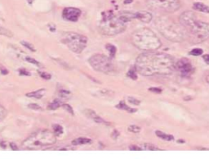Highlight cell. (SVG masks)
<instances>
[{
  "label": "cell",
  "instance_id": "1",
  "mask_svg": "<svg viewBox=\"0 0 209 159\" xmlns=\"http://www.w3.org/2000/svg\"><path fill=\"white\" fill-rule=\"evenodd\" d=\"M136 69L139 74L144 76L169 75L175 70V62L169 54L149 51L137 57Z\"/></svg>",
  "mask_w": 209,
  "mask_h": 159
},
{
  "label": "cell",
  "instance_id": "2",
  "mask_svg": "<svg viewBox=\"0 0 209 159\" xmlns=\"http://www.w3.org/2000/svg\"><path fill=\"white\" fill-rule=\"evenodd\" d=\"M132 42L137 49L143 51H154L158 49L162 43L150 29L141 28L132 34Z\"/></svg>",
  "mask_w": 209,
  "mask_h": 159
},
{
  "label": "cell",
  "instance_id": "3",
  "mask_svg": "<svg viewBox=\"0 0 209 159\" xmlns=\"http://www.w3.org/2000/svg\"><path fill=\"white\" fill-rule=\"evenodd\" d=\"M57 142V135L47 130H39L31 134L22 142V148L29 150H37L51 146Z\"/></svg>",
  "mask_w": 209,
  "mask_h": 159
},
{
  "label": "cell",
  "instance_id": "4",
  "mask_svg": "<svg viewBox=\"0 0 209 159\" xmlns=\"http://www.w3.org/2000/svg\"><path fill=\"white\" fill-rule=\"evenodd\" d=\"M101 33L106 35H116L124 32L127 28V22L112 12L104 13L101 21L98 26Z\"/></svg>",
  "mask_w": 209,
  "mask_h": 159
},
{
  "label": "cell",
  "instance_id": "5",
  "mask_svg": "<svg viewBox=\"0 0 209 159\" xmlns=\"http://www.w3.org/2000/svg\"><path fill=\"white\" fill-rule=\"evenodd\" d=\"M186 37L192 44H200L209 39V23L196 20L185 28Z\"/></svg>",
  "mask_w": 209,
  "mask_h": 159
},
{
  "label": "cell",
  "instance_id": "6",
  "mask_svg": "<svg viewBox=\"0 0 209 159\" xmlns=\"http://www.w3.org/2000/svg\"><path fill=\"white\" fill-rule=\"evenodd\" d=\"M156 27L166 39L173 42H181L186 37V31L182 26L172 22H161Z\"/></svg>",
  "mask_w": 209,
  "mask_h": 159
},
{
  "label": "cell",
  "instance_id": "7",
  "mask_svg": "<svg viewBox=\"0 0 209 159\" xmlns=\"http://www.w3.org/2000/svg\"><path fill=\"white\" fill-rule=\"evenodd\" d=\"M61 42L74 53H80L84 50L87 44V37L75 32H65L61 36Z\"/></svg>",
  "mask_w": 209,
  "mask_h": 159
},
{
  "label": "cell",
  "instance_id": "8",
  "mask_svg": "<svg viewBox=\"0 0 209 159\" xmlns=\"http://www.w3.org/2000/svg\"><path fill=\"white\" fill-rule=\"evenodd\" d=\"M88 62L91 67L99 72L110 74L114 71V67L111 59L106 55L95 54L89 58Z\"/></svg>",
  "mask_w": 209,
  "mask_h": 159
},
{
  "label": "cell",
  "instance_id": "9",
  "mask_svg": "<svg viewBox=\"0 0 209 159\" xmlns=\"http://www.w3.org/2000/svg\"><path fill=\"white\" fill-rule=\"evenodd\" d=\"M175 69L183 77L190 76L193 73L192 65L186 58H181L176 63H175Z\"/></svg>",
  "mask_w": 209,
  "mask_h": 159
},
{
  "label": "cell",
  "instance_id": "10",
  "mask_svg": "<svg viewBox=\"0 0 209 159\" xmlns=\"http://www.w3.org/2000/svg\"><path fill=\"white\" fill-rule=\"evenodd\" d=\"M82 14V11L76 7H65L62 11V17L69 22H77Z\"/></svg>",
  "mask_w": 209,
  "mask_h": 159
},
{
  "label": "cell",
  "instance_id": "11",
  "mask_svg": "<svg viewBox=\"0 0 209 159\" xmlns=\"http://www.w3.org/2000/svg\"><path fill=\"white\" fill-rule=\"evenodd\" d=\"M196 20H197V17L192 11H185L179 17L180 24L183 26L184 29L186 28L190 25H191Z\"/></svg>",
  "mask_w": 209,
  "mask_h": 159
},
{
  "label": "cell",
  "instance_id": "12",
  "mask_svg": "<svg viewBox=\"0 0 209 159\" xmlns=\"http://www.w3.org/2000/svg\"><path fill=\"white\" fill-rule=\"evenodd\" d=\"M157 2L158 7L169 11H174L179 8V3L177 0H154Z\"/></svg>",
  "mask_w": 209,
  "mask_h": 159
},
{
  "label": "cell",
  "instance_id": "13",
  "mask_svg": "<svg viewBox=\"0 0 209 159\" xmlns=\"http://www.w3.org/2000/svg\"><path fill=\"white\" fill-rule=\"evenodd\" d=\"M84 114L87 117H89L90 119H91L92 121H94L96 122V123L109 125L108 122H106L105 120L102 119L101 117H99L94 111H92V110H91V109H86V110H84Z\"/></svg>",
  "mask_w": 209,
  "mask_h": 159
},
{
  "label": "cell",
  "instance_id": "14",
  "mask_svg": "<svg viewBox=\"0 0 209 159\" xmlns=\"http://www.w3.org/2000/svg\"><path fill=\"white\" fill-rule=\"evenodd\" d=\"M136 18L142 22L149 23L152 20V14L146 11H137L136 12Z\"/></svg>",
  "mask_w": 209,
  "mask_h": 159
},
{
  "label": "cell",
  "instance_id": "15",
  "mask_svg": "<svg viewBox=\"0 0 209 159\" xmlns=\"http://www.w3.org/2000/svg\"><path fill=\"white\" fill-rule=\"evenodd\" d=\"M46 90L45 89H40L36 91H33L26 94V96L29 97V98H37V99H40L43 97L45 95Z\"/></svg>",
  "mask_w": 209,
  "mask_h": 159
},
{
  "label": "cell",
  "instance_id": "16",
  "mask_svg": "<svg viewBox=\"0 0 209 159\" xmlns=\"http://www.w3.org/2000/svg\"><path fill=\"white\" fill-rule=\"evenodd\" d=\"M91 140L88 138H85V137H79L75 139H73L72 141V144L73 145H81V144H91Z\"/></svg>",
  "mask_w": 209,
  "mask_h": 159
},
{
  "label": "cell",
  "instance_id": "17",
  "mask_svg": "<svg viewBox=\"0 0 209 159\" xmlns=\"http://www.w3.org/2000/svg\"><path fill=\"white\" fill-rule=\"evenodd\" d=\"M63 106V102L61 98H57L55 100H53L52 102L48 105L47 108L50 109V110H56L57 108H59L60 107H62Z\"/></svg>",
  "mask_w": 209,
  "mask_h": 159
},
{
  "label": "cell",
  "instance_id": "18",
  "mask_svg": "<svg viewBox=\"0 0 209 159\" xmlns=\"http://www.w3.org/2000/svg\"><path fill=\"white\" fill-rule=\"evenodd\" d=\"M194 8L195 10L202 12H205V13H209V7L205 5L202 3H194Z\"/></svg>",
  "mask_w": 209,
  "mask_h": 159
},
{
  "label": "cell",
  "instance_id": "19",
  "mask_svg": "<svg viewBox=\"0 0 209 159\" xmlns=\"http://www.w3.org/2000/svg\"><path fill=\"white\" fill-rule=\"evenodd\" d=\"M155 134H156V135H157L158 138H160V139H164V140H166V141H172V140L174 139V137L172 136V135L165 134V133H164V132H162V131H155Z\"/></svg>",
  "mask_w": 209,
  "mask_h": 159
},
{
  "label": "cell",
  "instance_id": "20",
  "mask_svg": "<svg viewBox=\"0 0 209 159\" xmlns=\"http://www.w3.org/2000/svg\"><path fill=\"white\" fill-rule=\"evenodd\" d=\"M117 108H119V109H122V110H125V111H127V112H128V113H135L136 110V109H133V108H129L127 104H125L124 102H120L117 105Z\"/></svg>",
  "mask_w": 209,
  "mask_h": 159
},
{
  "label": "cell",
  "instance_id": "21",
  "mask_svg": "<svg viewBox=\"0 0 209 159\" xmlns=\"http://www.w3.org/2000/svg\"><path fill=\"white\" fill-rule=\"evenodd\" d=\"M0 34H1V35L7 36V37H9V38H11V37L13 36V34H12V32H11V30H7V29L3 27L1 25H0Z\"/></svg>",
  "mask_w": 209,
  "mask_h": 159
},
{
  "label": "cell",
  "instance_id": "22",
  "mask_svg": "<svg viewBox=\"0 0 209 159\" xmlns=\"http://www.w3.org/2000/svg\"><path fill=\"white\" fill-rule=\"evenodd\" d=\"M52 129H53V133H54L57 136L61 135L63 133V127L61 125L55 124V125H52Z\"/></svg>",
  "mask_w": 209,
  "mask_h": 159
},
{
  "label": "cell",
  "instance_id": "23",
  "mask_svg": "<svg viewBox=\"0 0 209 159\" xmlns=\"http://www.w3.org/2000/svg\"><path fill=\"white\" fill-rule=\"evenodd\" d=\"M142 150H159V148L151 144H144L140 146Z\"/></svg>",
  "mask_w": 209,
  "mask_h": 159
},
{
  "label": "cell",
  "instance_id": "24",
  "mask_svg": "<svg viewBox=\"0 0 209 159\" xmlns=\"http://www.w3.org/2000/svg\"><path fill=\"white\" fill-rule=\"evenodd\" d=\"M106 49H107L109 52H110V57L112 58L115 56V54H116V51H117V49H116V47L115 46L112 45V44H106Z\"/></svg>",
  "mask_w": 209,
  "mask_h": 159
},
{
  "label": "cell",
  "instance_id": "25",
  "mask_svg": "<svg viewBox=\"0 0 209 159\" xmlns=\"http://www.w3.org/2000/svg\"><path fill=\"white\" fill-rule=\"evenodd\" d=\"M21 44H22L23 46H25V48H27L28 49H29L31 52H35L36 51V49L34 48V46L32 44H29L28 42H25V41H21Z\"/></svg>",
  "mask_w": 209,
  "mask_h": 159
},
{
  "label": "cell",
  "instance_id": "26",
  "mask_svg": "<svg viewBox=\"0 0 209 159\" xmlns=\"http://www.w3.org/2000/svg\"><path fill=\"white\" fill-rule=\"evenodd\" d=\"M70 95V93L68 90H61L60 91V98L61 99H68V98Z\"/></svg>",
  "mask_w": 209,
  "mask_h": 159
},
{
  "label": "cell",
  "instance_id": "27",
  "mask_svg": "<svg viewBox=\"0 0 209 159\" xmlns=\"http://www.w3.org/2000/svg\"><path fill=\"white\" fill-rule=\"evenodd\" d=\"M128 131L132 133H138L141 131V127L137 126L136 125H132L128 126Z\"/></svg>",
  "mask_w": 209,
  "mask_h": 159
},
{
  "label": "cell",
  "instance_id": "28",
  "mask_svg": "<svg viewBox=\"0 0 209 159\" xmlns=\"http://www.w3.org/2000/svg\"><path fill=\"white\" fill-rule=\"evenodd\" d=\"M7 116V110L2 105H0V122L4 119Z\"/></svg>",
  "mask_w": 209,
  "mask_h": 159
},
{
  "label": "cell",
  "instance_id": "29",
  "mask_svg": "<svg viewBox=\"0 0 209 159\" xmlns=\"http://www.w3.org/2000/svg\"><path fill=\"white\" fill-rule=\"evenodd\" d=\"M25 61H27L28 63L34 64V65H36V66H38V67H42V66H41V64H40V63H39L38 61H36V60H35L34 58H33V57H25Z\"/></svg>",
  "mask_w": 209,
  "mask_h": 159
},
{
  "label": "cell",
  "instance_id": "30",
  "mask_svg": "<svg viewBox=\"0 0 209 159\" xmlns=\"http://www.w3.org/2000/svg\"><path fill=\"white\" fill-rule=\"evenodd\" d=\"M203 52H204L203 49H194L190 51V54L193 55V56H199V55L203 54Z\"/></svg>",
  "mask_w": 209,
  "mask_h": 159
},
{
  "label": "cell",
  "instance_id": "31",
  "mask_svg": "<svg viewBox=\"0 0 209 159\" xmlns=\"http://www.w3.org/2000/svg\"><path fill=\"white\" fill-rule=\"evenodd\" d=\"M28 108H31L33 110H36V111H42V108L39 106L38 104H35V103H30L28 105Z\"/></svg>",
  "mask_w": 209,
  "mask_h": 159
},
{
  "label": "cell",
  "instance_id": "32",
  "mask_svg": "<svg viewBox=\"0 0 209 159\" xmlns=\"http://www.w3.org/2000/svg\"><path fill=\"white\" fill-rule=\"evenodd\" d=\"M40 75V76L42 77V78H43V79H45V80H50L51 79V75L50 74H48V73H47V72H44V71H39V72Z\"/></svg>",
  "mask_w": 209,
  "mask_h": 159
},
{
  "label": "cell",
  "instance_id": "33",
  "mask_svg": "<svg viewBox=\"0 0 209 159\" xmlns=\"http://www.w3.org/2000/svg\"><path fill=\"white\" fill-rule=\"evenodd\" d=\"M128 76H129L130 78H132V80H136L137 79V76H136V71H133V70H130L128 73Z\"/></svg>",
  "mask_w": 209,
  "mask_h": 159
},
{
  "label": "cell",
  "instance_id": "34",
  "mask_svg": "<svg viewBox=\"0 0 209 159\" xmlns=\"http://www.w3.org/2000/svg\"><path fill=\"white\" fill-rule=\"evenodd\" d=\"M128 102H130L131 104H134V105H139L141 102L140 100H137L135 98H132V97L128 98Z\"/></svg>",
  "mask_w": 209,
  "mask_h": 159
},
{
  "label": "cell",
  "instance_id": "35",
  "mask_svg": "<svg viewBox=\"0 0 209 159\" xmlns=\"http://www.w3.org/2000/svg\"><path fill=\"white\" fill-rule=\"evenodd\" d=\"M63 108L65 109V110H66L68 113H71L72 115H73V108H71L69 104H63Z\"/></svg>",
  "mask_w": 209,
  "mask_h": 159
},
{
  "label": "cell",
  "instance_id": "36",
  "mask_svg": "<svg viewBox=\"0 0 209 159\" xmlns=\"http://www.w3.org/2000/svg\"><path fill=\"white\" fill-rule=\"evenodd\" d=\"M19 73L21 75H30V73L27 71L25 69H20L19 70Z\"/></svg>",
  "mask_w": 209,
  "mask_h": 159
},
{
  "label": "cell",
  "instance_id": "37",
  "mask_svg": "<svg viewBox=\"0 0 209 159\" xmlns=\"http://www.w3.org/2000/svg\"><path fill=\"white\" fill-rule=\"evenodd\" d=\"M149 90L151 91V92H154V93H158V94H160L162 92V90L161 89H158V88H150Z\"/></svg>",
  "mask_w": 209,
  "mask_h": 159
},
{
  "label": "cell",
  "instance_id": "38",
  "mask_svg": "<svg viewBox=\"0 0 209 159\" xmlns=\"http://www.w3.org/2000/svg\"><path fill=\"white\" fill-rule=\"evenodd\" d=\"M0 71H1V73L3 75L8 74V71L4 67H3V66H0Z\"/></svg>",
  "mask_w": 209,
  "mask_h": 159
},
{
  "label": "cell",
  "instance_id": "39",
  "mask_svg": "<svg viewBox=\"0 0 209 159\" xmlns=\"http://www.w3.org/2000/svg\"><path fill=\"white\" fill-rule=\"evenodd\" d=\"M129 149L130 150H142L140 146H137V145H131L129 146Z\"/></svg>",
  "mask_w": 209,
  "mask_h": 159
},
{
  "label": "cell",
  "instance_id": "40",
  "mask_svg": "<svg viewBox=\"0 0 209 159\" xmlns=\"http://www.w3.org/2000/svg\"><path fill=\"white\" fill-rule=\"evenodd\" d=\"M203 58H204V62L207 63L208 65H209V54H205V55H204Z\"/></svg>",
  "mask_w": 209,
  "mask_h": 159
},
{
  "label": "cell",
  "instance_id": "41",
  "mask_svg": "<svg viewBox=\"0 0 209 159\" xmlns=\"http://www.w3.org/2000/svg\"><path fill=\"white\" fill-rule=\"evenodd\" d=\"M119 133L118 132V131H116V130L114 131L113 134H112V137H113L114 139H117V137L119 136Z\"/></svg>",
  "mask_w": 209,
  "mask_h": 159
},
{
  "label": "cell",
  "instance_id": "42",
  "mask_svg": "<svg viewBox=\"0 0 209 159\" xmlns=\"http://www.w3.org/2000/svg\"><path fill=\"white\" fill-rule=\"evenodd\" d=\"M10 147H11V148L12 150H17V149H18L17 146L14 144V143H11V144H10Z\"/></svg>",
  "mask_w": 209,
  "mask_h": 159
},
{
  "label": "cell",
  "instance_id": "43",
  "mask_svg": "<svg viewBox=\"0 0 209 159\" xmlns=\"http://www.w3.org/2000/svg\"><path fill=\"white\" fill-rule=\"evenodd\" d=\"M132 2V0H125L124 3L125 4H127V3H131Z\"/></svg>",
  "mask_w": 209,
  "mask_h": 159
},
{
  "label": "cell",
  "instance_id": "44",
  "mask_svg": "<svg viewBox=\"0 0 209 159\" xmlns=\"http://www.w3.org/2000/svg\"><path fill=\"white\" fill-rule=\"evenodd\" d=\"M207 81H208V83H209V75L207 76Z\"/></svg>",
  "mask_w": 209,
  "mask_h": 159
}]
</instances>
